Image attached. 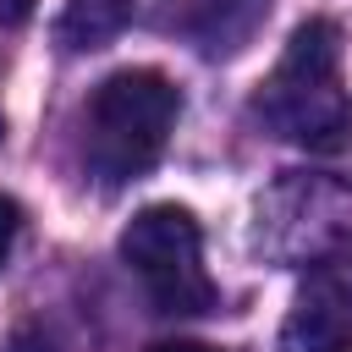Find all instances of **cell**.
I'll use <instances>...</instances> for the list:
<instances>
[{
  "label": "cell",
  "mask_w": 352,
  "mask_h": 352,
  "mask_svg": "<svg viewBox=\"0 0 352 352\" xmlns=\"http://www.w3.org/2000/svg\"><path fill=\"white\" fill-rule=\"evenodd\" d=\"M138 16L132 0H66L60 16H55V44L66 55H88V50H104L110 38L126 33V22Z\"/></svg>",
  "instance_id": "cell-6"
},
{
  "label": "cell",
  "mask_w": 352,
  "mask_h": 352,
  "mask_svg": "<svg viewBox=\"0 0 352 352\" xmlns=\"http://www.w3.org/2000/svg\"><path fill=\"white\" fill-rule=\"evenodd\" d=\"M138 16L192 44L204 60H231L270 22V0H138Z\"/></svg>",
  "instance_id": "cell-4"
},
{
  "label": "cell",
  "mask_w": 352,
  "mask_h": 352,
  "mask_svg": "<svg viewBox=\"0 0 352 352\" xmlns=\"http://www.w3.org/2000/svg\"><path fill=\"white\" fill-rule=\"evenodd\" d=\"M33 6H38V0H0V28L28 22V16H33Z\"/></svg>",
  "instance_id": "cell-8"
},
{
  "label": "cell",
  "mask_w": 352,
  "mask_h": 352,
  "mask_svg": "<svg viewBox=\"0 0 352 352\" xmlns=\"http://www.w3.org/2000/svg\"><path fill=\"white\" fill-rule=\"evenodd\" d=\"M182 116V94L154 66H121L88 94L82 116V160L104 187L138 182L170 143Z\"/></svg>",
  "instance_id": "cell-2"
},
{
  "label": "cell",
  "mask_w": 352,
  "mask_h": 352,
  "mask_svg": "<svg viewBox=\"0 0 352 352\" xmlns=\"http://www.w3.org/2000/svg\"><path fill=\"white\" fill-rule=\"evenodd\" d=\"M280 352H352V264L330 253L308 264L280 324Z\"/></svg>",
  "instance_id": "cell-5"
},
{
  "label": "cell",
  "mask_w": 352,
  "mask_h": 352,
  "mask_svg": "<svg viewBox=\"0 0 352 352\" xmlns=\"http://www.w3.org/2000/svg\"><path fill=\"white\" fill-rule=\"evenodd\" d=\"M253 110L275 138L308 154L352 148V88L341 77V28L330 16H308L292 28L275 72L258 82Z\"/></svg>",
  "instance_id": "cell-1"
},
{
  "label": "cell",
  "mask_w": 352,
  "mask_h": 352,
  "mask_svg": "<svg viewBox=\"0 0 352 352\" xmlns=\"http://www.w3.org/2000/svg\"><path fill=\"white\" fill-rule=\"evenodd\" d=\"M121 264L143 280L160 314H209L220 302L204 270V231L182 204H143L121 231Z\"/></svg>",
  "instance_id": "cell-3"
},
{
  "label": "cell",
  "mask_w": 352,
  "mask_h": 352,
  "mask_svg": "<svg viewBox=\"0 0 352 352\" xmlns=\"http://www.w3.org/2000/svg\"><path fill=\"white\" fill-rule=\"evenodd\" d=\"M148 352H231V346H209V341H160Z\"/></svg>",
  "instance_id": "cell-9"
},
{
  "label": "cell",
  "mask_w": 352,
  "mask_h": 352,
  "mask_svg": "<svg viewBox=\"0 0 352 352\" xmlns=\"http://www.w3.org/2000/svg\"><path fill=\"white\" fill-rule=\"evenodd\" d=\"M16 231H22V209H16V198H11V192H0V270H6V258H11Z\"/></svg>",
  "instance_id": "cell-7"
}]
</instances>
